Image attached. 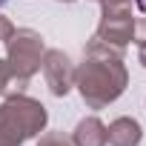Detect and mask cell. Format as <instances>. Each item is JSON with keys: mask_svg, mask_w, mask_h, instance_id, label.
<instances>
[{"mask_svg": "<svg viewBox=\"0 0 146 146\" xmlns=\"http://www.w3.org/2000/svg\"><path fill=\"white\" fill-rule=\"evenodd\" d=\"M135 17H132V6L129 9H103V17L98 23V35L103 43L126 49V43L135 37Z\"/></svg>", "mask_w": 146, "mask_h": 146, "instance_id": "cell-4", "label": "cell"}, {"mask_svg": "<svg viewBox=\"0 0 146 146\" xmlns=\"http://www.w3.org/2000/svg\"><path fill=\"white\" fill-rule=\"evenodd\" d=\"M106 137L112 146H137L143 137V129L135 117H117L106 126Z\"/></svg>", "mask_w": 146, "mask_h": 146, "instance_id": "cell-6", "label": "cell"}, {"mask_svg": "<svg viewBox=\"0 0 146 146\" xmlns=\"http://www.w3.org/2000/svg\"><path fill=\"white\" fill-rule=\"evenodd\" d=\"M15 80H17V78H15L9 60H0V92H9V86H12ZM17 83H20V80H17ZM20 86H23V83H20Z\"/></svg>", "mask_w": 146, "mask_h": 146, "instance_id": "cell-8", "label": "cell"}, {"mask_svg": "<svg viewBox=\"0 0 146 146\" xmlns=\"http://www.w3.org/2000/svg\"><path fill=\"white\" fill-rule=\"evenodd\" d=\"M98 3H100L103 9H129L132 0H98Z\"/></svg>", "mask_w": 146, "mask_h": 146, "instance_id": "cell-11", "label": "cell"}, {"mask_svg": "<svg viewBox=\"0 0 146 146\" xmlns=\"http://www.w3.org/2000/svg\"><path fill=\"white\" fill-rule=\"evenodd\" d=\"M40 69H43V78H46L52 95L63 98V95H69L72 86H75V66H72V60H69L60 49H49V52H43Z\"/></svg>", "mask_w": 146, "mask_h": 146, "instance_id": "cell-5", "label": "cell"}, {"mask_svg": "<svg viewBox=\"0 0 146 146\" xmlns=\"http://www.w3.org/2000/svg\"><path fill=\"white\" fill-rule=\"evenodd\" d=\"M46 106L29 95H9L0 103V146H23L46 129Z\"/></svg>", "mask_w": 146, "mask_h": 146, "instance_id": "cell-2", "label": "cell"}, {"mask_svg": "<svg viewBox=\"0 0 146 146\" xmlns=\"http://www.w3.org/2000/svg\"><path fill=\"white\" fill-rule=\"evenodd\" d=\"M12 32H15V26H12V20H9V17H3V15H0V40L6 43V40L12 37Z\"/></svg>", "mask_w": 146, "mask_h": 146, "instance_id": "cell-10", "label": "cell"}, {"mask_svg": "<svg viewBox=\"0 0 146 146\" xmlns=\"http://www.w3.org/2000/svg\"><path fill=\"white\" fill-rule=\"evenodd\" d=\"M126 83L129 72L123 66V57L115 54H86L83 63L75 69V86L92 109H103L112 100H117Z\"/></svg>", "mask_w": 146, "mask_h": 146, "instance_id": "cell-1", "label": "cell"}, {"mask_svg": "<svg viewBox=\"0 0 146 146\" xmlns=\"http://www.w3.org/2000/svg\"><path fill=\"white\" fill-rule=\"evenodd\" d=\"M6 52H9V66L15 72V78L20 83H26L35 72L40 69V60H43V37L35 32V29H15L12 37L6 40Z\"/></svg>", "mask_w": 146, "mask_h": 146, "instance_id": "cell-3", "label": "cell"}, {"mask_svg": "<svg viewBox=\"0 0 146 146\" xmlns=\"http://www.w3.org/2000/svg\"><path fill=\"white\" fill-rule=\"evenodd\" d=\"M137 57H140V63L146 66V40H137Z\"/></svg>", "mask_w": 146, "mask_h": 146, "instance_id": "cell-12", "label": "cell"}, {"mask_svg": "<svg viewBox=\"0 0 146 146\" xmlns=\"http://www.w3.org/2000/svg\"><path fill=\"white\" fill-rule=\"evenodd\" d=\"M37 146H75V143H72L63 132H46L43 137H40V143Z\"/></svg>", "mask_w": 146, "mask_h": 146, "instance_id": "cell-9", "label": "cell"}, {"mask_svg": "<svg viewBox=\"0 0 146 146\" xmlns=\"http://www.w3.org/2000/svg\"><path fill=\"white\" fill-rule=\"evenodd\" d=\"M137 3H140V0H137Z\"/></svg>", "mask_w": 146, "mask_h": 146, "instance_id": "cell-13", "label": "cell"}, {"mask_svg": "<svg viewBox=\"0 0 146 146\" xmlns=\"http://www.w3.org/2000/svg\"><path fill=\"white\" fill-rule=\"evenodd\" d=\"M72 143L75 146H106V126L100 123V117H83L75 126V135H72Z\"/></svg>", "mask_w": 146, "mask_h": 146, "instance_id": "cell-7", "label": "cell"}]
</instances>
